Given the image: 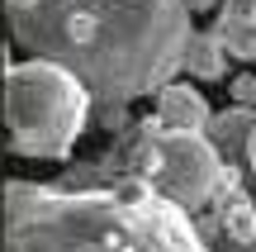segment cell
<instances>
[{
	"label": "cell",
	"mask_w": 256,
	"mask_h": 252,
	"mask_svg": "<svg viewBox=\"0 0 256 252\" xmlns=\"http://www.w3.org/2000/svg\"><path fill=\"white\" fill-rule=\"evenodd\" d=\"M214 34L223 38L228 57H242V62H256V0H228L218 10V29Z\"/></svg>",
	"instance_id": "7"
},
{
	"label": "cell",
	"mask_w": 256,
	"mask_h": 252,
	"mask_svg": "<svg viewBox=\"0 0 256 252\" xmlns=\"http://www.w3.org/2000/svg\"><path fill=\"white\" fill-rule=\"evenodd\" d=\"M185 67H190L200 81H218L228 72V48H223L218 34H194L190 38V53H185Z\"/></svg>",
	"instance_id": "8"
},
{
	"label": "cell",
	"mask_w": 256,
	"mask_h": 252,
	"mask_svg": "<svg viewBox=\"0 0 256 252\" xmlns=\"http://www.w3.org/2000/svg\"><path fill=\"white\" fill-rule=\"evenodd\" d=\"M209 105H204V95L194 91V86H166L162 95H156V124L162 129H171V133H200V129H209Z\"/></svg>",
	"instance_id": "5"
},
{
	"label": "cell",
	"mask_w": 256,
	"mask_h": 252,
	"mask_svg": "<svg viewBox=\"0 0 256 252\" xmlns=\"http://www.w3.org/2000/svg\"><path fill=\"white\" fill-rule=\"evenodd\" d=\"M5 252H209L180 205L142 181L5 186Z\"/></svg>",
	"instance_id": "2"
},
{
	"label": "cell",
	"mask_w": 256,
	"mask_h": 252,
	"mask_svg": "<svg viewBox=\"0 0 256 252\" xmlns=\"http://www.w3.org/2000/svg\"><path fill=\"white\" fill-rule=\"evenodd\" d=\"M104 171H114L119 181H142L147 190H156L180 209H200L228 176V162L214 152L204 133H171L156 119H147L128 129V138L110 152Z\"/></svg>",
	"instance_id": "4"
},
{
	"label": "cell",
	"mask_w": 256,
	"mask_h": 252,
	"mask_svg": "<svg viewBox=\"0 0 256 252\" xmlns=\"http://www.w3.org/2000/svg\"><path fill=\"white\" fill-rule=\"evenodd\" d=\"M252 133H256V110L238 105V110L214 114V119H209V129H204V138L214 143V152H218V157L228 162V171H232V162H238L242 152L252 148Z\"/></svg>",
	"instance_id": "6"
},
{
	"label": "cell",
	"mask_w": 256,
	"mask_h": 252,
	"mask_svg": "<svg viewBox=\"0 0 256 252\" xmlns=\"http://www.w3.org/2000/svg\"><path fill=\"white\" fill-rule=\"evenodd\" d=\"M86 110H90V91L72 72L38 57L5 67V124L10 148L19 157H66L86 129Z\"/></svg>",
	"instance_id": "3"
},
{
	"label": "cell",
	"mask_w": 256,
	"mask_h": 252,
	"mask_svg": "<svg viewBox=\"0 0 256 252\" xmlns=\"http://www.w3.org/2000/svg\"><path fill=\"white\" fill-rule=\"evenodd\" d=\"M5 10L28 57L72 72L110 105L166 91L194 38L185 0H10Z\"/></svg>",
	"instance_id": "1"
},
{
	"label": "cell",
	"mask_w": 256,
	"mask_h": 252,
	"mask_svg": "<svg viewBox=\"0 0 256 252\" xmlns=\"http://www.w3.org/2000/svg\"><path fill=\"white\" fill-rule=\"evenodd\" d=\"M223 228H228L232 243H256V209L247 200H232V209L223 214Z\"/></svg>",
	"instance_id": "9"
},
{
	"label": "cell",
	"mask_w": 256,
	"mask_h": 252,
	"mask_svg": "<svg viewBox=\"0 0 256 252\" xmlns=\"http://www.w3.org/2000/svg\"><path fill=\"white\" fill-rule=\"evenodd\" d=\"M232 100H238V105H247V110L256 105V76H252V72L232 76Z\"/></svg>",
	"instance_id": "10"
},
{
	"label": "cell",
	"mask_w": 256,
	"mask_h": 252,
	"mask_svg": "<svg viewBox=\"0 0 256 252\" xmlns=\"http://www.w3.org/2000/svg\"><path fill=\"white\" fill-rule=\"evenodd\" d=\"M247 167L256 171V133H252V148H247Z\"/></svg>",
	"instance_id": "11"
}]
</instances>
